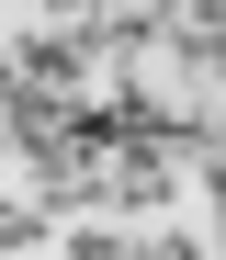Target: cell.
<instances>
[{"label": "cell", "mask_w": 226, "mask_h": 260, "mask_svg": "<svg viewBox=\"0 0 226 260\" xmlns=\"http://www.w3.org/2000/svg\"><path fill=\"white\" fill-rule=\"evenodd\" d=\"M12 46H23V79H45V91H90V79H102V34H90V12H34Z\"/></svg>", "instance_id": "6da1fadb"}, {"label": "cell", "mask_w": 226, "mask_h": 260, "mask_svg": "<svg viewBox=\"0 0 226 260\" xmlns=\"http://www.w3.org/2000/svg\"><path fill=\"white\" fill-rule=\"evenodd\" d=\"M23 91H34V79H23V46H12V34H0V113H12Z\"/></svg>", "instance_id": "5b68a950"}, {"label": "cell", "mask_w": 226, "mask_h": 260, "mask_svg": "<svg viewBox=\"0 0 226 260\" xmlns=\"http://www.w3.org/2000/svg\"><path fill=\"white\" fill-rule=\"evenodd\" d=\"M215 113H226V102H215Z\"/></svg>", "instance_id": "8992f818"}, {"label": "cell", "mask_w": 226, "mask_h": 260, "mask_svg": "<svg viewBox=\"0 0 226 260\" xmlns=\"http://www.w3.org/2000/svg\"><path fill=\"white\" fill-rule=\"evenodd\" d=\"M124 260H215V249H204V238H181V226H136Z\"/></svg>", "instance_id": "3957f363"}, {"label": "cell", "mask_w": 226, "mask_h": 260, "mask_svg": "<svg viewBox=\"0 0 226 260\" xmlns=\"http://www.w3.org/2000/svg\"><path fill=\"white\" fill-rule=\"evenodd\" d=\"M57 260H124V226H57Z\"/></svg>", "instance_id": "277c9868"}, {"label": "cell", "mask_w": 226, "mask_h": 260, "mask_svg": "<svg viewBox=\"0 0 226 260\" xmlns=\"http://www.w3.org/2000/svg\"><path fill=\"white\" fill-rule=\"evenodd\" d=\"M57 249V204L45 192H0V260H45Z\"/></svg>", "instance_id": "7a4b0ae2"}]
</instances>
